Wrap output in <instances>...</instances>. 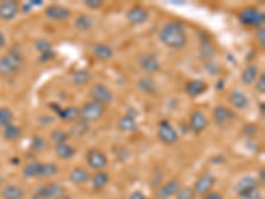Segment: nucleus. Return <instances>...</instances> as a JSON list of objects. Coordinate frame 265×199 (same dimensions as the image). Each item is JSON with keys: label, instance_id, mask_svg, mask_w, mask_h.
Listing matches in <instances>:
<instances>
[{"label": "nucleus", "instance_id": "nucleus-1", "mask_svg": "<svg viewBox=\"0 0 265 199\" xmlns=\"http://www.w3.org/2000/svg\"><path fill=\"white\" fill-rule=\"evenodd\" d=\"M159 41L174 51H180L189 44V36L184 24L180 21H169L159 31Z\"/></svg>", "mask_w": 265, "mask_h": 199}, {"label": "nucleus", "instance_id": "nucleus-2", "mask_svg": "<svg viewBox=\"0 0 265 199\" xmlns=\"http://www.w3.org/2000/svg\"><path fill=\"white\" fill-rule=\"evenodd\" d=\"M24 65V56L20 51H10L0 57V76L8 77L19 72Z\"/></svg>", "mask_w": 265, "mask_h": 199}, {"label": "nucleus", "instance_id": "nucleus-3", "mask_svg": "<svg viewBox=\"0 0 265 199\" xmlns=\"http://www.w3.org/2000/svg\"><path fill=\"white\" fill-rule=\"evenodd\" d=\"M238 21L249 28H261L265 23V13L257 7H244L238 12Z\"/></svg>", "mask_w": 265, "mask_h": 199}, {"label": "nucleus", "instance_id": "nucleus-4", "mask_svg": "<svg viewBox=\"0 0 265 199\" xmlns=\"http://www.w3.org/2000/svg\"><path fill=\"white\" fill-rule=\"evenodd\" d=\"M106 109H108V108H106L105 105H102V104L97 103V101H93V100H89V101H86V103L80 108V118L84 119V121L88 123L97 122V121H99V119L105 116Z\"/></svg>", "mask_w": 265, "mask_h": 199}, {"label": "nucleus", "instance_id": "nucleus-5", "mask_svg": "<svg viewBox=\"0 0 265 199\" xmlns=\"http://www.w3.org/2000/svg\"><path fill=\"white\" fill-rule=\"evenodd\" d=\"M137 64H138L139 69L146 73L147 76L150 74H155V73L161 72L162 65L159 61V57L156 53L154 52H143L137 57Z\"/></svg>", "mask_w": 265, "mask_h": 199}, {"label": "nucleus", "instance_id": "nucleus-6", "mask_svg": "<svg viewBox=\"0 0 265 199\" xmlns=\"http://www.w3.org/2000/svg\"><path fill=\"white\" fill-rule=\"evenodd\" d=\"M156 137L162 143L167 146H172L178 143L179 141V133L178 130L169 122V121H161L156 126Z\"/></svg>", "mask_w": 265, "mask_h": 199}, {"label": "nucleus", "instance_id": "nucleus-7", "mask_svg": "<svg viewBox=\"0 0 265 199\" xmlns=\"http://www.w3.org/2000/svg\"><path fill=\"white\" fill-rule=\"evenodd\" d=\"M64 192H65V189L61 183H44L35 190L31 199H56L57 196L63 195Z\"/></svg>", "mask_w": 265, "mask_h": 199}, {"label": "nucleus", "instance_id": "nucleus-8", "mask_svg": "<svg viewBox=\"0 0 265 199\" xmlns=\"http://www.w3.org/2000/svg\"><path fill=\"white\" fill-rule=\"evenodd\" d=\"M90 100L97 101V103L102 104V105L108 106L114 101V93L110 90V88L105 84L97 83L90 88L89 92Z\"/></svg>", "mask_w": 265, "mask_h": 199}, {"label": "nucleus", "instance_id": "nucleus-9", "mask_svg": "<svg viewBox=\"0 0 265 199\" xmlns=\"http://www.w3.org/2000/svg\"><path fill=\"white\" fill-rule=\"evenodd\" d=\"M216 181H218V179H216V177L214 176L211 171H205L196 178V181L194 182V186H192V189H194L196 195L203 196L205 195L207 192L212 191V189H214L216 185Z\"/></svg>", "mask_w": 265, "mask_h": 199}, {"label": "nucleus", "instance_id": "nucleus-10", "mask_svg": "<svg viewBox=\"0 0 265 199\" xmlns=\"http://www.w3.org/2000/svg\"><path fill=\"white\" fill-rule=\"evenodd\" d=\"M86 165L94 171L105 170L109 165V158L106 156V153L101 149H90L86 153Z\"/></svg>", "mask_w": 265, "mask_h": 199}, {"label": "nucleus", "instance_id": "nucleus-11", "mask_svg": "<svg viewBox=\"0 0 265 199\" xmlns=\"http://www.w3.org/2000/svg\"><path fill=\"white\" fill-rule=\"evenodd\" d=\"M150 12L149 10L143 6H132L131 8L127 10L126 12V20L129 21L131 26H143L149 21Z\"/></svg>", "mask_w": 265, "mask_h": 199}, {"label": "nucleus", "instance_id": "nucleus-12", "mask_svg": "<svg viewBox=\"0 0 265 199\" xmlns=\"http://www.w3.org/2000/svg\"><path fill=\"white\" fill-rule=\"evenodd\" d=\"M258 187H260V182L257 181V178H255V177L252 176H245L242 177V178L236 182L233 190H235L236 195L240 199H243L244 196L248 195L249 192L258 189Z\"/></svg>", "mask_w": 265, "mask_h": 199}, {"label": "nucleus", "instance_id": "nucleus-13", "mask_svg": "<svg viewBox=\"0 0 265 199\" xmlns=\"http://www.w3.org/2000/svg\"><path fill=\"white\" fill-rule=\"evenodd\" d=\"M235 118V113L229 109L228 106L225 105H216L212 110V119L219 128H225L233 121Z\"/></svg>", "mask_w": 265, "mask_h": 199}, {"label": "nucleus", "instance_id": "nucleus-14", "mask_svg": "<svg viewBox=\"0 0 265 199\" xmlns=\"http://www.w3.org/2000/svg\"><path fill=\"white\" fill-rule=\"evenodd\" d=\"M45 17L50 21H57V23H61V21H66L69 20L72 16V11L69 8H66L64 6H60V4H50L45 8V12H44Z\"/></svg>", "mask_w": 265, "mask_h": 199}, {"label": "nucleus", "instance_id": "nucleus-15", "mask_svg": "<svg viewBox=\"0 0 265 199\" xmlns=\"http://www.w3.org/2000/svg\"><path fill=\"white\" fill-rule=\"evenodd\" d=\"M228 103L236 110H245L251 105L248 96L242 89H238V88H233V89L229 90Z\"/></svg>", "mask_w": 265, "mask_h": 199}, {"label": "nucleus", "instance_id": "nucleus-16", "mask_svg": "<svg viewBox=\"0 0 265 199\" xmlns=\"http://www.w3.org/2000/svg\"><path fill=\"white\" fill-rule=\"evenodd\" d=\"M208 128V118L202 110H194L190 116V130L194 134H202Z\"/></svg>", "mask_w": 265, "mask_h": 199}, {"label": "nucleus", "instance_id": "nucleus-17", "mask_svg": "<svg viewBox=\"0 0 265 199\" xmlns=\"http://www.w3.org/2000/svg\"><path fill=\"white\" fill-rule=\"evenodd\" d=\"M182 187L178 179H170L167 182L162 183L158 189L155 190L156 199H170L176 195V192Z\"/></svg>", "mask_w": 265, "mask_h": 199}, {"label": "nucleus", "instance_id": "nucleus-18", "mask_svg": "<svg viewBox=\"0 0 265 199\" xmlns=\"http://www.w3.org/2000/svg\"><path fill=\"white\" fill-rule=\"evenodd\" d=\"M20 11H21V6L15 0L0 2V19L4 20V21H11V20L16 19Z\"/></svg>", "mask_w": 265, "mask_h": 199}, {"label": "nucleus", "instance_id": "nucleus-19", "mask_svg": "<svg viewBox=\"0 0 265 199\" xmlns=\"http://www.w3.org/2000/svg\"><path fill=\"white\" fill-rule=\"evenodd\" d=\"M208 90V84L200 79H194L187 81L184 85V93L190 98H198Z\"/></svg>", "mask_w": 265, "mask_h": 199}, {"label": "nucleus", "instance_id": "nucleus-20", "mask_svg": "<svg viewBox=\"0 0 265 199\" xmlns=\"http://www.w3.org/2000/svg\"><path fill=\"white\" fill-rule=\"evenodd\" d=\"M137 88L146 96H154L158 92V84L151 76H142L137 80Z\"/></svg>", "mask_w": 265, "mask_h": 199}, {"label": "nucleus", "instance_id": "nucleus-21", "mask_svg": "<svg viewBox=\"0 0 265 199\" xmlns=\"http://www.w3.org/2000/svg\"><path fill=\"white\" fill-rule=\"evenodd\" d=\"M92 55L94 59L99 60V61H109L114 57V49L109 44L96 43L92 46Z\"/></svg>", "mask_w": 265, "mask_h": 199}, {"label": "nucleus", "instance_id": "nucleus-22", "mask_svg": "<svg viewBox=\"0 0 265 199\" xmlns=\"http://www.w3.org/2000/svg\"><path fill=\"white\" fill-rule=\"evenodd\" d=\"M90 178H92L90 171H88L84 167H73L72 171L68 176L69 182L73 185H86V183L90 182Z\"/></svg>", "mask_w": 265, "mask_h": 199}, {"label": "nucleus", "instance_id": "nucleus-23", "mask_svg": "<svg viewBox=\"0 0 265 199\" xmlns=\"http://www.w3.org/2000/svg\"><path fill=\"white\" fill-rule=\"evenodd\" d=\"M110 183V176L109 172L105 171V170H99L96 171L90 178V185H92V189L94 191H102L106 186Z\"/></svg>", "mask_w": 265, "mask_h": 199}, {"label": "nucleus", "instance_id": "nucleus-24", "mask_svg": "<svg viewBox=\"0 0 265 199\" xmlns=\"http://www.w3.org/2000/svg\"><path fill=\"white\" fill-rule=\"evenodd\" d=\"M117 128H118L119 132L122 133H134L138 130V121H137L136 116L127 113V114H125L118 119Z\"/></svg>", "mask_w": 265, "mask_h": 199}, {"label": "nucleus", "instance_id": "nucleus-25", "mask_svg": "<svg viewBox=\"0 0 265 199\" xmlns=\"http://www.w3.org/2000/svg\"><path fill=\"white\" fill-rule=\"evenodd\" d=\"M60 121L66 123H73L76 122L77 119H80V106L76 105H69L61 108V110L57 114Z\"/></svg>", "mask_w": 265, "mask_h": 199}, {"label": "nucleus", "instance_id": "nucleus-26", "mask_svg": "<svg viewBox=\"0 0 265 199\" xmlns=\"http://www.w3.org/2000/svg\"><path fill=\"white\" fill-rule=\"evenodd\" d=\"M2 199H24L25 198V190L20 185H6L0 191Z\"/></svg>", "mask_w": 265, "mask_h": 199}, {"label": "nucleus", "instance_id": "nucleus-27", "mask_svg": "<svg viewBox=\"0 0 265 199\" xmlns=\"http://www.w3.org/2000/svg\"><path fill=\"white\" fill-rule=\"evenodd\" d=\"M53 153L55 156L59 159H63V161H68V159H72L73 157L76 156V147L70 145L69 142L66 143H57V145L53 146Z\"/></svg>", "mask_w": 265, "mask_h": 199}, {"label": "nucleus", "instance_id": "nucleus-28", "mask_svg": "<svg viewBox=\"0 0 265 199\" xmlns=\"http://www.w3.org/2000/svg\"><path fill=\"white\" fill-rule=\"evenodd\" d=\"M258 74H260V69L256 64H248L245 66L244 69L242 72V76H240V80L244 85H252L255 84V81L257 80Z\"/></svg>", "mask_w": 265, "mask_h": 199}, {"label": "nucleus", "instance_id": "nucleus-29", "mask_svg": "<svg viewBox=\"0 0 265 199\" xmlns=\"http://www.w3.org/2000/svg\"><path fill=\"white\" fill-rule=\"evenodd\" d=\"M93 27H94V17L88 13H81L74 20V28L78 32H88V31L93 30Z\"/></svg>", "mask_w": 265, "mask_h": 199}, {"label": "nucleus", "instance_id": "nucleus-30", "mask_svg": "<svg viewBox=\"0 0 265 199\" xmlns=\"http://www.w3.org/2000/svg\"><path fill=\"white\" fill-rule=\"evenodd\" d=\"M2 134H3V138L6 139L7 142H15V141L21 138V136H23V129H21L19 125L10 123V125L4 126Z\"/></svg>", "mask_w": 265, "mask_h": 199}, {"label": "nucleus", "instance_id": "nucleus-31", "mask_svg": "<svg viewBox=\"0 0 265 199\" xmlns=\"http://www.w3.org/2000/svg\"><path fill=\"white\" fill-rule=\"evenodd\" d=\"M70 80H72V83L76 86H85L90 83V80H92V73H90L88 69H84V68H81V69H76L72 73Z\"/></svg>", "mask_w": 265, "mask_h": 199}, {"label": "nucleus", "instance_id": "nucleus-32", "mask_svg": "<svg viewBox=\"0 0 265 199\" xmlns=\"http://www.w3.org/2000/svg\"><path fill=\"white\" fill-rule=\"evenodd\" d=\"M60 172V167L57 163L55 162H46L40 165V170H39V176L37 178L39 179H45V178H53L56 177L57 174Z\"/></svg>", "mask_w": 265, "mask_h": 199}, {"label": "nucleus", "instance_id": "nucleus-33", "mask_svg": "<svg viewBox=\"0 0 265 199\" xmlns=\"http://www.w3.org/2000/svg\"><path fill=\"white\" fill-rule=\"evenodd\" d=\"M72 125V128H70L69 130V134L70 136H74V137H83L85 136L86 133L89 132V126L90 123L85 122L84 119H77L76 122L70 123Z\"/></svg>", "mask_w": 265, "mask_h": 199}, {"label": "nucleus", "instance_id": "nucleus-34", "mask_svg": "<svg viewBox=\"0 0 265 199\" xmlns=\"http://www.w3.org/2000/svg\"><path fill=\"white\" fill-rule=\"evenodd\" d=\"M48 141H46L44 137H40V136H33L32 139H31V143H30V149L32 150L33 153H44L46 149H48Z\"/></svg>", "mask_w": 265, "mask_h": 199}, {"label": "nucleus", "instance_id": "nucleus-35", "mask_svg": "<svg viewBox=\"0 0 265 199\" xmlns=\"http://www.w3.org/2000/svg\"><path fill=\"white\" fill-rule=\"evenodd\" d=\"M49 139L55 143V145H57V143H66L69 142L70 134L69 132H66V130L53 129L52 132H50Z\"/></svg>", "mask_w": 265, "mask_h": 199}, {"label": "nucleus", "instance_id": "nucleus-36", "mask_svg": "<svg viewBox=\"0 0 265 199\" xmlns=\"http://www.w3.org/2000/svg\"><path fill=\"white\" fill-rule=\"evenodd\" d=\"M40 165L41 162L40 161H32L28 165L25 166L23 169V177L26 179H33L37 178L39 176V170H40Z\"/></svg>", "mask_w": 265, "mask_h": 199}, {"label": "nucleus", "instance_id": "nucleus-37", "mask_svg": "<svg viewBox=\"0 0 265 199\" xmlns=\"http://www.w3.org/2000/svg\"><path fill=\"white\" fill-rule=\"evenodd\" d=\"M215 46L212 45L211 43L203 41L202 45H200V57H202V59H205L207 61H211V60L215 57Z\"/></svg>", "mask_w": 265, "mask_h": 199}, {"label": "nucleus", "instance_id": "nucleus-38", "mask_svg": "<svg viewBox=\"0 0 265 199\" xmlns=\"http://www.w3.org/2000/svg\"><path fill=\"white\" fill-rule=\"evenodd\" d=\"M13 118H15V116H13V112L10 108H7V106L0 108V128H4V126L12 123Z\"/></svg>", "mask_w": 265, "mask_h": 199}, {"label": "nucleus", "instance_id": "nucleus-39", "mask_svg": "<svg viewBox=\"0 0 265 199\" xmlns=\"http://www.w3.org/2000/svg\"><path fill=\"white\" fill-rule=\"evenodd\" d=\"M163 179H165V172H163L162 170L155 169L151 174V179H150V186H151L152 189L156 190L159 186L163 183Z\"/></svg>", "mask_w": 265, "mask_h": 199}, {"label": "nucleus", "instance_id": "nucleus-40", "mask_svg": "<svg viewBox=\"0 0 265 199\" xmlns=\"http://www.w3.org/2000/svg\"><path fill=\"white\" fill-rule=\"evenodd\" d=\"M196 196L198 195L195 194L194 189L187 186V187H180L174 198L175 199H196Z\"/></svg>", "mask_w": 265, "mask_h": 199}, {"label": "nucleus", "instance_id": "nucleus-41", "mask_svg": "<svg viewBox=\"0 0 265 199\" xmlns=\"http://www.w3.org/2000/svg\"><path fill=\"white\" fill-rule=\"evenodd\" d=\"M35 49L37 51V52L40 53V55H43V53L45 52H49V51H53L52 49V43L50 41H48V40L45 39H39L35 41Z\"/></svg>", "mask_w": 265, "mask_h": 199}, {"label": "nucleus", "instance_id": "nucleus-42", "mask_svg": "<svg viewBox=\"0 0 265 199\" xmlns=\"http://www.w3.org/2000/svg\"><path fill=\"white\" fill-rule=\"evenodd\" d=\"M103 4L105 3H103L102 0H84V6L90 11L99 10V8H102Z\"/></svg>", "mask_w": 265, "mask_h": 199}, {"label": "nucleus", "instance_id": "nucleus-43", "mask_svg": "<svg viewBox=\"0 0 265 199\" xmlns=\"http://www.w3.org/2000/svg\"><path fill=\"white\" fill-rule=\"evenodd\" d=\"M255 89L256 92L260 93V94H264L265 93V74L264 73H260L257 77V80L255 81Z\"/></svg>", "mask_w": 265, "mask_h": 199}, {"label": "nucleus", "instance_id": "nucleus-44", "mask_svg": "<svg viewBox=\"0 0 265 199\" xmlns=\"http://www.w3.org/2000/svg\"><path fill=\"white\" fill-rule=\"evenodd\" d=\"M257 132H258V128L255 125V123H248V125H245L244 128H243V134H244L248 139H251Z\"/></svg>", "mask_w": 265, "mask_h": 199}, {"label": "nucleus", "instance_id": "nucleus-45", "mask_svg": "<svg viewBox=\"0 0 265 199\" xmlns=\"http://www.w3.org/2000/svg\"><path fill=\"white\" fill-rule=\"evenodd\" d=\"M255 36H256V41H257L258 45L261 46V48H264V46H265V30H264V27H261V28H257V30H256Z\"/></svg>", "mask_w": 265, "mask_h": 199}, {"label": "nucleus", "instance_id": "nucleus-46", "mask_svg": "<svg viewBox=\"0 0 265 199\" xmlns=\"http://www.w3.org/2000/svg\"><path fill=\"white\" fill-rule=\"evenodd\" d=\"M200 199H224V196H223L222 192L214 191V190H212V191L207 192L205 195H203Z\"/></svg>", "mask_w": 265, "mask_h": 199}, {"label": "nucleus", "instance_id": "nucleus-47", "mask_svg": "<svg viewBox=\"0 0 265 199\" xmlns=\"http://www.w3.org/2000/svg\"><path fill=\"white\" fill-rule=\"evenodd\" d=\"M55 56H56L55 52H53V51H49V52H45L43 53V55H40L39 60L41 61V63H46V61H50V60L55 59Z\"/></svg>", "mask_w": 265, "mask_h": 199}, {"label": "nucleus", "instance_id": "nucleus-48", "mask_svg": "<svg viewBox=\"0 0 265 199\" xmlns=\"http://www.w3.org/2000/svg\"><path fill=\"white\" fill-rule=\"evenodd\" d=\"M243 199H262L261 190H260V187H258V189H256V190H253L252 192H249L248 195L244 196Z\"/></svg>", "mask_w": 265, "mask_h": 199}, {"label": "nucleus", "instance_id": "nucleus-49", "mask_svg": "<svg viewBox=\"0 0 265 199\" xmlns=\"http://www.w3.org/2000/svg\"><path fill=\"white\" fill-rule=\"evenodd\" d=\"M129 199H147L146 195L143 194L142 191H139V190H136V191H132L131 194L129 195Z\"/></svg>", "mask_w": 265, "mask_h": 199}, {"label": "nucleus", "instance_id": "nucleus-50", "mask_svg": "<svg viewBox=\"0 0 265 199\" xmlns=\"http://www.w3.org/2000/svg\"><path fill=\"white\" fill-rule=\"evenodd\" d=\"M7 44V37L2 31H0V49H3Z\"/></svg>", "mask_w": 265, "mask_h": 199}, {"label": "nucleus", "instance_id": "nucleus-51", "mask_svg": "<svg viewBox=\"0 0 265 199\" xmlns=\"http://www.w3.org/2000/svg\"><path fill=\"white\" fill-rule=\"evenodd\" d=\"M49 106H50V109H52L53 112L56 113V116H57V114H59V112H60V110H61V108H63V106H60V105H57V104H53V103H50Z\"/></svg>", "mask_w": 265, "mask_h": 199}, {"label": "nucleus", "instance_id": "nucleus-52", "mask_svg": "<svg viewBox=\"0 0 265 199\" xmlns=\"http://www.w3.org/2000/svg\"><path fill=\"white\" fill-rule=\"evenodd\" d=\"M264 179H265V171H264V169H261L260 170V172H258V182L260 183H264Z\"/></svg>", "mask_w": 265, "mask_h": 199}, {"label": "nucleus", "instance_id": "nucleus-53", "mask_svg": "<svg viewBox=\"0 0 265 199\" xmlns=\"http://www.w3.org/2000/svg\"><path fill=\"white\" fill-rule=\"evenodd\" d=\"M56 199H72V196L69 195V194H66V192H64L63 195H60V196H57Z\"/></svg>", "mask_w": 265, "mask_h": 199}, {"label": "nucleus", "instance_id": "nucleus-54", "mask_svg": "<svg viewBox=\"0 0 265 199\" xmlns=\"http://www.w3.org/2000/svg\"><path fill=\"white\" fill-rule=\"evenodd\" d=\"M4 182H6V179H4V177L2 176V174H0V187H2V186L4 185Z\"/></svg>", "mask_w": 265, "mask_h": 199}]
</instances>
